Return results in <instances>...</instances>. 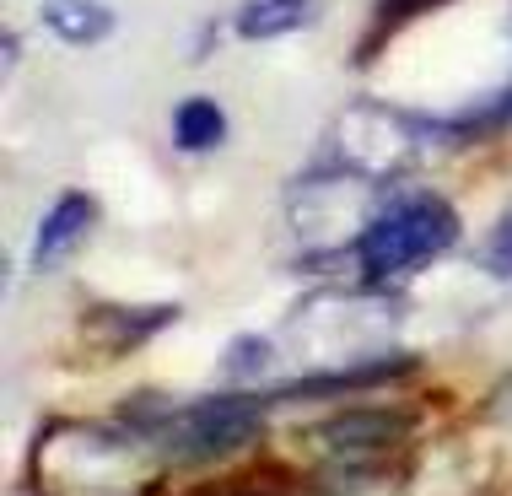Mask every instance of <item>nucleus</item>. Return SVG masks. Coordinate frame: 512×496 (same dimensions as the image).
I'll list each match as a JSON object with an SVG mask.
<instances>
[{"mask_svg": "<svg viewBox=\"0 0 512 496\" xmlns=\"http://www.w3.org/2000/svg\"><path fill=\"white\" fill-rule=\"evenodd\" d=\"M475 259H480V270L486 275H502V281H512V211H502L491 222V232L480 238L475 248Z\"/></svg>", "mask_w": 512, "mask_h": 496, "instance_id": "obj_8", "label": "nucleus"}, {"mask_svg": "<svg viewBox=\"0 0 512 496\" xmlns=\"http://www.w3.org/2000/svg\"><path fill=\"white\" fill-rule=\"evenodd\" d=\"M453 243H459L453 200H442L437 189H399L378 211H367V222L351 243V259L362 265L372 286H389V281H405V275L437 265Z\"/></svg>", "mask_w": 512, "mask_h": 496, "instance_id": "obj_2", "label": "nucleus"}, {"mask_svg": "<svg viewBox=\"0 0 512 496\" xmlns=\"http://www.w3.org/2000/svg\"><path fill=\"white\" fill-rule=\"evenodd\" d=\"M324 17V0H243L232 11V33L248 44H270V38H292L302 27Z\"/></svg>", "mask_w": 512, "mask_h": 496, "instance_id": "obj_5", "label": "nucleus"}, {"mask_svg": "<svg viewBox=\"0 0 512 496\" xmlns=\"http://www.w3.org/2000/svg\"><path fill=\"white\" fill-rule=\"evenodd\" d=\"M178 319V302H141V308H124V302H98L87 313V340L108 356H130L141 351L157 329H168Z\"/></svg>", "mask_w": 512, "mask_h": 496, "instance_id": "obj_4", "label": "nucleus"}, {"mask_svg": "<svg viewBox=\"0 0 512 496\" xmlns=\"http://www.w3.org/2000/svg\"><path fill=\"white\" fill-rule=\"evenodd\" d=\"M168 135L184 157H211V151L227 146V114H221L216 98H184L168 119Z\"/></svg>", "mask_w": 512, "mask_h": 496, "instance_id": "obj_7", "label": "nucleus"}, {"mask_svg": "<svg viewBox=\"0 0 512 496\" xmlns=\"http://www.w3.org/2000/svg\"><path fill=\"white\" fill-rule=\"evenodd\" d=\"M44 27L60 44L71 49H92V44H108L114 38V6L108 0H44Z\"/></svg>", "mask_w": 512, "mask_h": 496, "instance_id": "obj_6", "label": "nucleus"}, {"mask_svg": "<svg viewBox=\"0 0 512 496\" xmlns=\"http://www.w3.org/2000/svg\"><path fill=\"white\" fill-rule=\"evenodd\" d=\"M432 6H442V0H383L378 6V38H389L394 27H405L415 11H432Z\"/></svg>", "mask_w": 512, "mask_h": 496, "instance_id": "obj_10", "label": "nucleus"}, {"mask_svg": "<svg viewBox=\"0 0 512 496\" xmlns=\"http://www.w3.org/2000/svg\"><path fill=\"white\" fill-rule=\"evenodd\" d=\"M92 227H98V200H92L87 189H65V195L38 216L33 243H27V265L38 275L54 270L60 259H71L76 248L92 238Z\"/></svg>", "mask_w": 512, "mask_h": 496, "instance_id": "obj_3", "label": "nucleus"}, {"mask_svg": "<svg viewBox=\"0 0 512 496\" xmlns=\"http://www.w3.org/2000/svg\"><path fill=\"white\" fill-rule=\"evenodd\" d=\"M275 399L265 389H232V394H205L189 405H168V399H146V405L124 410L130 432L162 459L178 464H216L227 453L248 448L265 432V410Z\"/></svg>", "mask_w": 512, "mask_h": 496, "instance_id": "obj_1", "label": "nucleus"}, {"mask_svg": "<svg viewBox=\"0 0 512 496\" xmlns=\"http://www.w3.org/2000/svg\"><path fill=\"white\" fill-rule=\"evenodd\" d=\"M270 340H232L227 346V356H221V372H227V378H254V372H265L270 367Z\"/></svg>", "mask_w": 512, "mask_h": 496, "instance_id": "obj_9", "label": "nucleus"}]
</instances>
